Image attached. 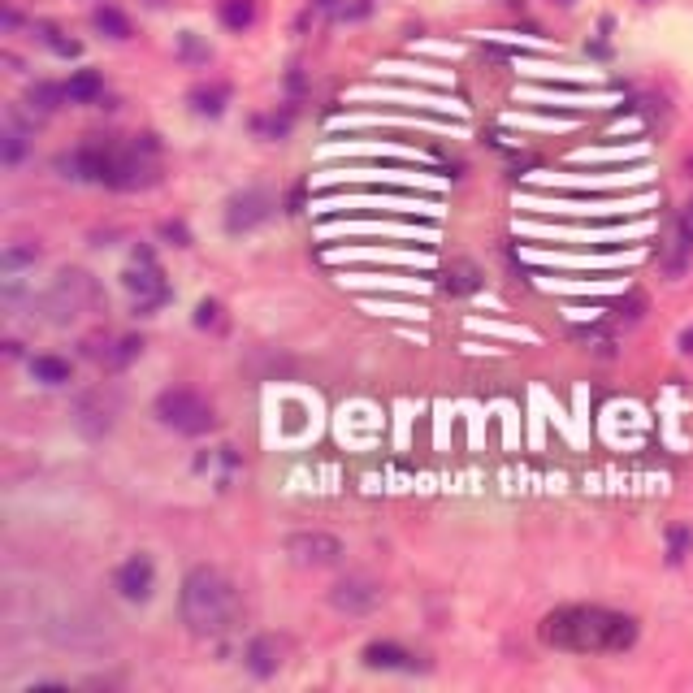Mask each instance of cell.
I'll list each match as a JSON object with an SVG mask.
<instances>
[{
  "mask_svg": "<svg viewBox=\"0 0 693 693\" xmlns=\"http://www.w3.org/2000/svg\"><path fill=\"white\" fill-rule=\"evenodd\" d=\"M200 325H208V321H217V304H200V317H195Z\"/></svg>",
  "mask_w": 693,
  "mask_h": 693,
  "instance_id": "cell-22",
  "label": "cell"
},
{
  "mask_svg": "<svg viewBox=\"0 0 693 693\" xmlns=\"http://www.w3.org/2000/svg\"><path fill=\"white\" fill-rule=\"evenodd\" d=\"M96 304H100V286L91 282L83 269H61L57 282H52L44 291V299H39V312H44V321H52V325H70Z\"/></svg>",
  "mask_w": 693,
  "mask_h": 693,
  "instance_id": "cell-3",
  "label": "cell"
},
{
  "mask_svg": "<svg viewBox=\"0 0 693 693\" xmlns=\"http://www.w3.org/2000/svg\"><path fill=\"white\" fill-rule=\"evenodd\" d=\"M542 642L568 655H620L637 642V624L607 607H559L542 620Z\"/></svg>",
  "mask_w": 693,
  "mask_h": 693,
  "instance_id": "cell-1",
  "label": "cell"
},
{
  "mask_svg": "<svg viewBox=\"0 0 693 693\" xmlns=\"http://www.w3.org/2000/svg\"><path fill=\"white\" fill-rule=\"evenodd\" d=\"M451 273H455V282H451V278H447V282L455 286V291H473V286H477V269H473V265H455Z\"/></svg>",
  "mask_w": 693,
  "mask_h": 693,
  "instance_id": "cell-20",
  "label": "cell"
},
{
  "mask_svg": "<svg viewBox=\"0 0 693 693\" xmlns=\"http://www.w3.org/2000/svg\"><path fill=\"white\" fill-rule=\"evenodd\" d=\"M152 412H156V421L178 429V434H204V429H213V408H208V399L195 395V390H187V386L161 390Z\"/></svg>",
  "mask_w": 693,
  "mask_h": 693,
  "instance_id": "cell-4",
  "label": "cell"
},
{
  "mask_svg": "<svg viewBox=\"0 0 693 693\" xmlns=\"http://www.w3.org/2000/svg\"><path fill=\"white\" fill-rule=\"evenodd\" d=\"M96 26H100V31H109L113 39H126V35H130V22H126L117 9H109V5L96 9Z\"/></svg>",
  "mask_w": 693,
  "mask_h": 693,
  "instance_id": "cell-18",
  "label": "cell"
},
{
  "mask_svg": "<svg viewBox=\"0 0 693 693\" xmlns=\"http://www.w3.org/2000/svg\"><path fill=\"white\" fill-rule=\"evenodd\" d=\"M282 551H286V559H291L295 568L321 572V568L343 564L347 546H343V538H334V533H325V529H299V533H286Z\"/></svg>",
  "mask_w": 693,
  "mask_h": 693,
  "instance_id": "cell-6",
  "label": "cell"
},
{
  "mask_svg": "<svg viewBox=\"0 0 693 693\" xmlns=\"http://www.w3.org/2000/svg\"><path fill=\"white\" fill-rule=\"evenodd\" d=\"M126 286L139 295V308H152V304H161V299H165L161 269H156L148 256H143V269H130V273H126Z\"/></svg>",
  "mask_w": 693,
  "mask_h": 693,
  "instance_id": "cell-13",
  "label": "cell"
},
{
  "mask_svg": "<svg viewBox=\"0 0 693 693\" xmlns=\"http://www.w3.org/2000/svg\"><path fill=\"white\" fill-rule=\"evenodd\" d=\"M48 637L65 650H104V642H109V616L70 611V616H57L48 624Z\"/></svg>",
  "mask_w": 693,
  "mask_h": 693,
  "instance_id": "cell-7",
  "label": "cell"
},
{
  "mask_svg": "<svg viewBox=\"0 0 693 693\" xmlns=\"http://www.w3.org/2000/svg\"><path fill=\"white\" fill-rule=\"evenodd\" d=\"M685 234H689V239H693V204L685 208Z\"/></svg>",
  "mask_w": 693,
  "mask_h": 693,
  "instance_id": "cell-23",
  "label": "cell"
},
{
  "mask_svg": "<svg viewBox=\"0 0 693 693\" xmlns=\"http://www.w3.org/2000/svg\"><path fill=\"white\" fill-rule=\"evenodd\" d=\"M39 260V247L31 243V247H22V243H9L5 247V273H18L22 265H35Z\"/></svg>",
  "mask_w": 693,
  "mask_h": 693,
  "instance_id": "cell-17",
  "label": "cell"
},
{
  "mask_svg": "<svg viewBox=\"0 0 693 693\" xmlns=\"http://www.w3.org/2000/svg\"><path fill=\"white\" fill-rule=\"evenodd\" d=\"M178 611H182V624H187L195 637H221V633L234 629V620H239V594H234V585L221 577L217 568L200 564L182 577Z\"/></svg>",
  "mask_w": 693,
  "mask_h": 693,
  "instance_id": "cell-2",
  "label": "cell"
},
{
  "mask_svg": "<svg viewBox=\"0 0 693 693\" xmlns=\"http://www.w3.org/2000/svg\"><path fill=\"white\" fill-rule=\"evenodd\" d=\"M681 347H685V351H693V330H689V334L681 338Z\"/></svg>",
  "mask_w": 693,
  "mask_h": 693,
  "instance_id": "cell-24",
  "label": "cell"
},
{
  "mask_svg": "<svg viewBox=\"0 0 693 693\" xmlns=\"http://www.w3.org/2000/svg\"><path fill=\"white\" fill-rule=\"evenodd\" d=\"M221 18H226L230 31H243V26H252L256 9H252V0H226V9H221Z\"/></svg>",
  "mask_w": 693,
  "mask_h": 693,
  "instance_id": "cell-16",
  "label": "cell"
},
{
  "mask_svg": "<svg viewBox=\"0 0 693 693\" xmlns=\"http://www.w3.org/2000/svg\"><path fill=\"white\" fill-rule=\"evenodd\" d=\"M689 546H693V533H689V529H672V533H668V551H672V559H685Z\"/></svg>",
  "mask_w": 693,
  "mask_h": 693,
  "instance_id": "cell-19",
  "label": "cell"
},
{
  "mask_svg": "<svg viewBox=\"0 0 693 693\" xmlns=\"http://www.w3.org/2000/svg\"><path fill=\"white\" fill-rule=\"evenodd\" d=\"M269 213H273V200L265 191H243V195H234V200L226 204V230L230 234L256 230L260 221H269Z\"/></svg>",
  "mask_w": 693,
  "mask_h": 693,
  "instance_id": "cell-9",
  "label": "cell"
},
{
  "mask_svg": "<svg viewBox=\"0 0 693 693\" xmlns=\"http://www.w3.org/2000/svg\"><path fill=\"white\" fill-rule=\"evenodd\" d=\"M104 91V78L96 74V70H78L70 83H65V96H70L74 104H91Z\"/></svg>",
  "mask_w": 693,
  "mask_h": 693,
  "instance_id": "cell-15",
  "label": "cell"
},
{
  "mask_svg": "<svg viewBox=\"0 0 693 693\" xmlns=\"http://www.w3.org/2000/svg\"><path fill=\"white\" fill-rule=\"evenodd\" d=\"M382 581L369 577V572H347V577H338L330 590H325V603H330L338 616H351V620H360V616H373L377 607H382Z\"/></svg>",
  "mask_w": 693,
  "mask_h": 693,
  "instance_id": "cell-5",
  "label": "cell"
},
{
  "mask_svg": "<svg viewBox=\"0 0 693 693\" xmlns=\"http://www.w3.org/2000/svg\"><path fill=\"white\" fill-rule=\"evenodd\" d=\"M243 663H247V672L252 676H278V668L286 663V642L282 637H273V633H260V637H252L247 642V650H243Z\"/></svg>",
  "mask_w": 693,
  "mask_h": 693,
  "instance_id": "cell-10",
  "label": "cell"
},
{
  "mask_svg": "<svg viewBox=\"0 0 693 693\" xmlns=\"http://www.w3.org/2000/svg\"><path fill=\"white\" fill-rule=\"evenodd\" d=\"M360 659H364V668H382V672H416L421 668L412 650H403L395 642H369Z\"/></svg>",
  "mask_w": 693,
  "mask_h": 693,
  "instance_id": "cell-12",
  "label": "cell"
},
{
  "mask_svg": "<svg viewBox=\"0 0 693 693\" xmlns=\"http://www.w3.org/2000/svg\"><path fill=\"white\" fill-rule=\"evenodd\" d=\"M74 425H78V434H87V438H104L113 429V408L100 395H83L74 403Z\"/></svg>",
  "mask_w": 693,
  "mask_h": 693,
  "instance_id": "cell-11",
  "label": "cell"
},
{
  "mask_svg": "<svg viewBox=\"0 0 693 693\" xmlns=\"http://www.w3.org/2000/svg\"><path fill=\"white\" fill-rule=\"evenodd\" d=\"M22 152H26L22 135H18V130H9V135H5V161H9V165H18V161H22Z\"/></svg>",
  "mask_w": 693,
  "mask_h": 693,
  "instance_id": "cell-21",
  "label": "cell"
},
{
  "mask_svg": "<svg viewBox=\"0 0 693 693\" xmlns=\"http://www.w3.org/2000/svg\"><path fill=\"white\" fill-rule=\"evenodd\" d=\"M113 590L126 598V603H148L156 590V568L143 555H130L126 564H117L113 572Z\"/></svg>",
  "mask_w": 693,
  "mask_h": 693,
  "instance_id": "cell-8",
  "label": "cell"
},
{
  "mask_svg": "<svg viewBox=\"0 0 693 693\" xmlns=\"http://www.w3.org/2000/svg\"><path fill=\"white\" fill-rule=\"evenodd\" d=\"M31 373H35V382H44V386H65L74 369H70V360H61V356H35Z\"/></svg>",
  "mask_w": 693,
  "mask_h": 693,
  "instance_id": "cell-14",
  "label": "cell"
}]
</instances>
